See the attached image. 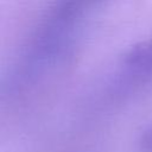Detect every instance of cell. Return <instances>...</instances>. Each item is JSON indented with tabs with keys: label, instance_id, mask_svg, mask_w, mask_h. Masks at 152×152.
I'll use <instances>...</instances> for the list:
<instances>
[{
	"label": "cell",
	"instance_id": "6da1fadb",
	"mask_svg": "<svg viewBox=\"0 0 152 152\" xmlns=\"http://www.w3.org/2000/svg\"><path fill=\"white\" fill-rule=\"evenodd\" d=\"M125 76L133 81L152 78V38L133 48L124 62Z\"/></svg>",
	"mask_w": 152,
	"mask_h": 152
},
{
	"label": "cell",
	"instance_id": "7a4b0ae2",
	"mask_svg": "<svg viewBox=\"0 0 152 152\" xmlns=\"http://www.w3.org/2000/svg\"><path fill=\"white\" fill-rule=\"evenodd\" d=\"M141 147L146 152H152V129L147 131L141 139Z\"/></svg>",
	"mask_w": 152,
	"mask_h": 152
}]
</instances>
